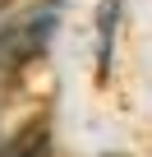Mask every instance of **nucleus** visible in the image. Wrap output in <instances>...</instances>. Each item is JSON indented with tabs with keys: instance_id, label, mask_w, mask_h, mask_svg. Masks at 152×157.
Here are the masks:
<instances>
[{
	"instance_id": "2",
	"label": "nucleus",
	"mask_w": 152,
	"mask_h": 157,
	"mask_svg": "<svg viewBox=\"0 0 152 157\" xmlns=\"http://www.w3.org/2000/svg\"><path fill=\"white\" fill-rule=\"evenodd\" d=\"M5 10H9V0H0V14H5Z\"/></svg>"
},
{
	"instance_id": "1",
	"label": "nucleus",
	"mask_w": 152,
	"mask_h": 157,
	"mask_svg": "<svg viewBox=\"0 0 152 157\" xmlns=\"http://www.w3.org/2000/svg\"><path fill=\"white\" fill-rule=\"evenodd\" d=\"M115 33H120V0H102L97 10V74H111V51H115Z\"/></svg>"
}]
</instances>
